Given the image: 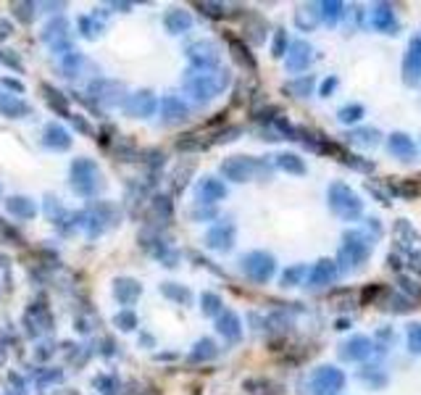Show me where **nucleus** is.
<instances>
[{
    "instance_id": "nucleus-1",
    "label": "nucleus",
    "mask_w": 421,
    "mask_h": 395,
    "mask_svg": "<svg viewBox=\"0 0 421 395\" xmlns=\"http://www.w3.org/2000/svg\"><path fill=\"white\" fill-rule=\"evenodd\" d=\"M371 251H374V237L371 235H366L364 230H347L343 235L340 253H337V269L343 275H353L368 261Z\"/></svg>"
},
{
    "instance_id": "nucleus-2",
    "label": "nucleus",
    "mask_w": 421,
    "mask_h": 395,
    "mask_svg": "<svg viewBox=\"0 0 421 395\" xmlns=\"http://www.w3.org/2000/svg\"><path fill=\"white\" fill-rule=\"evenodd\" d=\"M227 85V71H214V69H193L184 77V90L195 103H208L211 98H216L219 92H224Z\"/></svg>"
},
{
    "instance_id": "nucleus-3",
    "label": "nucleus",
    "mask_w": 421,
    "mask_h": 395,
    "mask_svg": "<svg viewBox=\"0 0 421 395\" xmlns=\"http://www.w3.org/2000/svg\"><path fill=\"white\" fill-rule=\"evenodd\" d=\"M326 198H329V209L335 211L340 219H345V221L361 219L364 203H361V198L353 193V187L350 185H345V182H332Z\"/></svg>"
},
{
    "instance_id": "nucleus-4",
    "label": "nucleus",
    "mask_w": 421,
    "mask_h": 395,
    "mask_svg": "<svg viewBox=\"0 0 421 395\" xmlns=\"http://www.w3.org/2000/svg\"><path fill=\"white\" fill-rule=\"evenodd\" d=\"M71 187H74L76 195L82 198H90L95 195L100 185H103V179H100V169L92 158H74V164H71Z\"/></svg>"
},
{
    "instance_id": "nucleus-5",
    "label": "nucleus",
    "mask_w": 421,
    "mask_h": 395,
    "mask_svg": "<svg viewBox=\"0 0 421 395\" xmlns=\"http://www.w3.org/2000/svg\"><path fill=\"white\" fill-rule=\"evenodd\" d=\"M221 174L232 179V182H250L256 176L269 174V166L258 161V158H250V155H232L221 164Z\"/></svg>"
},
{
    "instance_id": "nucleus-6",
    "label": "nucleus",
    "mask_w": 421,
    "mask_h": 395,
    "mask_svg": "<svg viewBox=\"0 0 421 395\" xmlns=\"http://www.w3.org/2000/svg\"><path fill=\"white\" fill-rule=\"evenodd\" d=\"M240 269L245 272L250 282H269L271 275H274V269H277V263H274V256L266 251H250L242 256V261H240Z\"/></svg>"
},
{
    "instance_id": "nucleus-7",
    "label": "nucleus",
    "mask_w": 421,
    "mask_h": 395,
    "mask_svg": "<svg viewBox=\"0 0 421 395\" xmlns=\"http://www.w3.org/2000/svg\"><path fill=\"white\" fill-rule=\"evenodd\" d=\"M308 387L313 395H337L345 387V374L326 363V366L313 369V374L308 377Z\"/></svg>"
},
{
    "instance_id": "nucleus-8",
    "label": "nucleus",
    "mask_w": 421,
    "mask_h": 395,
    "mask_svg": "<svg viewBox=\"0 0 421 395\" xmlns=\"http://www.w3.org/2000/svg\"><path fill=\"white\" fill-rule=\"evenodd\" d=\"M403 79L408 85H421V34L410 37L406 58H403Z\"/></svg>"
},
{
    "instance_id": "nucleus-9",
    "label": "nucleus",
    "mask_w": 421,
    "mask_h": 395,
    "mask_svg": "<svg viewBox=\"0 0 421 395\" xmlns=\"http://www.w3.org/2000/svg\"><path fill=\"white\" fill-rule=\"evenodd\" d=\"M371 353H374V340L366 338V335H353L350 340H345L340 345L337 356H340L343 361H364Z\"/></svg>"
},
{
    "instance_id": "nucleus-10",
    "label": "nucleus",
    "mask_w": 421,
    "mask_h": 395,
    "mask_svg": "<svg viewBox=\"0 0 421 395\" xmlns=\"http://www.w3.org/2000/svg\"><path fill=\"white\" fill-rule=\"evenodd\" d=\"M187 58L195 64V69H214L219 64V48L211 40H198L187 48Z\"/></svg>"
},
{
    "instance_id": "nucleus-11",
    "label": "nucleus",
    "mask_w": 421,
    "mask_h": 395,
    "mask_svg": "<svg viewBox=\"0 0 421 395\" xmlns=\"http://www.w3.org/2000/svg\"><path fill=\"white\" fill-rule=\"evenodd\" d=\"M313 61V48L305 40H298V43H292L287 48V53H284V66H287V71H303V69H308Z\"/></svg>"
},
{
    "instance_id": "nucleus-12",
    "label": "nucleus",
    "mask_w": 421,
    "mask_h": 395,
    "mask_svg": "<svg viewBox=\"0 0 421 395\" xmlns=\"http://www.w3.org/2000/svg\"><path fill=\"white\" fill-rule=\"evenodd\" d=\"M195 198H198V203L211 206V203L227 198V185H224L221 179H216V176H203V179L198 182V187H195Z\"/></svg>"
},
{
    "instance_id": "nucleus-13",
    "label": "nucleus",
    "mask_w": 421,
    "mask_h": 395,
    "mask_svg": "<svg viewBox=\"0 0 421 395\" xmlns=\"http://www.w3.org/2000/svg\"><path fill=\"white\" fill-rule=\"evenodd\" d=\"M124 111L130 116H134V119H148L156 111V95L148 92V90H140V92H134V95L124 100Z\"/></svg>"
},
{
    "instance_id": "nucleus-14",
    "label": "nucleus",
    "mask_w": 421,
    "mask_h": 395,
    "mask_svg": "<svg viewBox=\"0 0 421 395\" xmlns=\"http://www.w3.org/2000/svg\"><path fill=\"white\" fill-rule=\"evenodd\" d=\"M232 242H235V224L232 221H221L216 227H211L208 235H205V245L211 248V251H229L232 248Z\"/></svg>"
},
{
    "instance_id": "nucleus-15",
    "label": "nucleus",
    "mask_w": 421,
    "mask_h": 395,
    "mask_svg": "<svg viewBox=\"0 0 421 395\" xmlns=\"http://www.w3.org/2000/svg\"><path fill=\"white\" fill-rule=\"evenodd\" d=\"M337 263L329 261V258H322V261L313 266L311 272H308V287H313V290H319V287H326L332 285L337 279Z\"/></svg>"
},
{
    "instance_id": "nucleus-16",
    "label": "nucleus",
    "mask_w": 421,
    "mask_h": 395,
    "mask_svg": "<svg viewBox=\"0 0 421 395\" xmlns=\"http://www.w3.org/2000/svg\"><path fill=\"white\" fill-rule=\"evenodd\" d=\"M371 27L379 29V32H387V34H398V19H395V11L392 6L387 3H379L374 6V13H371Z\"/></svg>"
},
{
    "instance_id": "nucleus-17",
    "label": "nucleus",
    "mask_w": 421,
    "mask_h": 395,
    "mask_svg": "<svg viewBox=\"0 0 421 395\" xmlns=\"http://www.w3.org/2000/svg\"><path fill=\"white\" fill-rule=\"evenodd\" d=\"M387 151L395 158H400V161H413L416 158V145H413V140H410L408 134H403V132H392L387 137Z\"/></svg>"
},
{
    "instance_id": "nucleus-18",
    "label": "nucleus",
    "mask_w": 421,
    "mask_h": 395,
    "mask_svg": "<svg viewBox=\"0 0 421 395\" xmlns=\"http://www.w3.org/2000/svg\"><path fill=\"white\" fill-rule=\"evenodd\" d=\"M216 332L221 338H227L229 342H237L242 338V324L235 311H221L216 317Z\"/></svg>"
},
{
    "instance_id": "nucleus-19",
    "label": "nucleus",
    "mask_w": 421,
    "mask_h": 395,
    "mask_svg": "<svg viewBox=\"0 0 421 395\" xmlns=\"http://www.w3.org/2000/svg\"><path fill=\"white\" fill-rule=\"evenodd\" d=\"M161 113L166 124H179V121L190 116V109H187V103L179 95H166L161 103Z\"/></svg>"
},
{
    "instance_id": "nucleus-20",
    "label": "nucleus",
    "mask_w": 421,
    "mask_h": 395,
    "mask_svg": "<svg viewBox=\"0 0 421 395\" xmlns=\"http://www.w3.org/2000/svg\"><path fill=\"white\" fill-rule=\"evenodd\" d=\"M163 24H166V29L172 34H182L193 27V16H190V11H184V8H172V11L163 16Z\"/></svg>"
},
{
    "instance_id": "nucleus-21",
    "label": "nucleus",
    "mask_w": 421,
    "mask_h": 395,
    "mask_svg": "<svg viewBox=\"0 0 421 395\" xmlns=\"http://www.w3.org/2000/svg\"><path fill=\"white\" fill-rule=\"evenodd\" d=\"M43 143L48 148H55V151H66L71 145V137H69V132L61 124H48L43 132Z\"/></svg>"
},
{
    "instance_id": "nucleus-22",
    "label": "nucleus",
    "mask_w": 421,
    "mask_h": 395,
    "mask_svg": "<svg viewBox=\"0 0 421 395\" xmlns=\"http://www.w3.org/2000/svg\"><path fill=\"white\" fill-rule=\"evenodd\" d=\"M140 293H142V287L134 282V279H116L113 282V296H116V300L119 303H124V306H130V303H134L137 298H140Z\"/></svg>"
},
{
    "instance_id": "nucleus-23",
    "label": "nucleus",
    "mask_w": 421,
    "mask_h": 395,
    "mask_svg": "<svg viewBox=\"0 0 421 395\" xmlns=\"http://www.w3.org/2000/svg\"><path fill=\"white\" fill-rule=\"evenodd\" d=\"M43 40L45 43H50L61 53L66 45V22L64 19H55V22H50L48 27L43 29Z\"/></svg>"
},
{
    "instance_id": "nucleus-24",
    "label": "nucleus",
    "mask_w": 421,
    "mask_h": 395,
    "mask_svg": "<svg viewBox=\"0 0 421 395\" xmlns=\"http://www.w3.org/2000/svg\"><path fill=\"white\" fill-rule=\"evenodd\" d=\"M0 113L8 116V119H19L24 113H29V106L22 103L16 95H8V92H0Z\"/></svg>"
},
{
    "instance_id": "nucleus-25",
    "label": "nucleus",
    "mask_w": 421,
    "mask_h": 395,
    "mask_svg": "<svg viewBox=\"0 0 421 395\" xmlns=\"http://www.w3.org/2000/svg\"><path fill=\"white\" fill-rule=\"evenodd\" d=\"M319 6V19L329 27H335L343 16H345V6L343 3H335V0H324V3H316Z\"/></svg>"
},
{
    "instance_id": "nucleus-26",
    "label": "nucleus",
    "mask_w": 421,
    "mask_h": 395,
    "mask_svg": "<svg viewBox=\"0 0 421 395\" xmlns=\"http://www.w3.org/2000/svg\"><path fill=\"white\" fill-rule=\"evenodd\" d=\"M295 22H298V27H301L303 32H311V29H316V24L322 22V19H319V6H316V3H308V6L298 8V13H295Z\"/></svg>"
},
{
    "instance_id": "nucleus-27",
    "label": "nucleus",
    "mask_w": 421,
    "mask_h": 395,
    "mask_svg": "<svg viewBox=\"0 0 421 395\" xmlns=\"http://www.w3.org/2000/svg\"><path fill=\"white\" fill-rule=\"evenodd\" d=\"M345 140L353 145H361V148H374L379 143V132L374 127H361V130L347 132Z\"/></svg>"
},
{
    "instance_id": "nucleus-28",
    "label": "nucleus",
    "mask_w": 421,
    "mask_h": 395,
    "mask_svg": "<svg viewBox=\"0 0 421 395\" xmlns=\"http://www.w3.org/2000/svg\"><path fill=\"white\" fill-rule=\"evenodd\" d=\"M90 92H92L95 98L106 100V103H116V100H119V92H121V85H119V82L100 79V82H95V85L90 88Z\"/></svg>"
},
{
    "instance_id": "nucleus-29",
    "label": "nucleus",
    "mask_w": 421,
    "mask_h": 395,
    "mask_svg": "<svg viewBox=\"0 0 421 395\" xmlns=\"http://www.w3.org/2000/svg\"><path fill=\"white\" fill-rule=\"evenodd\" d=\"M6 206H8V211H11L13 216H19V219H32L34 214H37V209H34V203L29 198H19V195L8 198Z\"/></svg>"
},
{
    "instance_id": "nucleus-30",
    "label": "nucleus",
    "mask_w": 421,
    "mask_h": 395,
    "mask_svg": "<svg viewBox=\"0 0 421 395\" xmlns=\"http://www.w3.org/2000/svg\"><path fill=\"white\" fill-rule=\"evenodd\" d=\"M274 164L279 166L282 172H290V174H305V164H303L301 155H295V153L274 155Z\"/></svg>"
},
{
    "instance_id": "nucleus-31",
    "label": "nucleus",
    "mask_w": 421,
    "mask_h": 395,
    "mask_svg": "<svg viewBox=\"0 0 421 395\" xmlns=\"http://www.w3.org/2000/svg\"><path fill=\"white\" fill-rule=\"evenodd\" d=\"M305 275H308L305 263H295V266H290V269H284V272H282L279 285H282V287H295V285H301L303 279H305Z\"/></svg>"
},
{
    "instance_id": "nucleus-32",
    "label": "nucleus",
    "mask_w": 421,
    "mask_h": 395,
    "mask_svg": "<svg viewBox=\"0 0 421 395\" xmlns=\"http://www.w3.org/2000/svg\"><path fill=\"white\" fill-rule=\"evenodd\" d=\"M311 90H313V77H298V79H292V82H287L284 85V92L287 95H295V98H308L311 95Z\"/></svg>"
},
{
    "instance_id": "nucleus-33",
    "label": "nucleus",
    "mask_w": 421,
    "mask_h": 395,
    "mask_svg": "<svg viewBox=\"0 0 421 395\" xmlns=\"http://www.w3.org/2000/svg\"><path fill=\"white\" fill-rule=\"evenodd\" d=\"M214 356H216V342L203 338V340H198V345H195L193 353H190V361L193 363L208 361V359H214Z\"/></svg>"
},
{
    "instance_id": "nucleus-34",
    "label": "nucleus",
    "mask_w": 421,
    "mask_h": 395,
    "mask_svg": "<svg viewBox=\"0 0 421 395\" xmlns=\"http://www.w3.org/2000/svg\"><path fill=\"white\" fill-rule=\"evenodd\" d=\"M161 293L166 298H172V300H177V303H190L193 300V296H190V290L187 287H182V285H174V282H166V285H161Z\"/></svg>"
},
{
    "instance_id": "nucleus-35",
    "label": "nucleus",
    "mask_w": 421,
    "mask_h": 395,
    "mask_svg": "<svg viewBox=\"0 0 421 395\" xmlns=\"http://www.w3.org/2000/svg\"><path fill=\"white\" fill-rule=\"evenodd\" d=\"M232 55H235V61L242 64L245 69H256V58L248 53V48L240 43V40H232Z\"/></svg>"
},
{
    "instance_id": "nucleus-36",
    "label": "nucleus",
    "mask_w": 421,
    "mask_h": 395,
    "mask_svg": "<svg viewBox=\"0 0 421 395\" xmlns=\"http://www.w3.org/2000/svg\"><path fill=\"white\" fill-rule=\"evenodd\" d=\"M200 303H203V314H208V317H216V314H221V298L214 296V293H203Z\"/></svg>"
},
{
    "instance_id": "nucleus-37",
    "label": "nucleus",
    "mask_w": 421,
    "mask_h": 395,
    "mask_svg": "<svg viewBox=\"0 0 421 395\" xmlns=\"http://www.w3.org/2000/svg\"><path fill=\"white\" fill-rule=\"evenodd\" d=\"M366 111H364V106H358V103H353V106H345V109L337 111V119L345 121V124H350V121H358L361 116H364Z\"/></svg>"
},
{
    "instance_id": "nucleus-38",
    "label": "nucleus",
    "mask_w": 421,
    "mask_h": 395,
    "mask_svg": "<svg viewBox=\"0 0 421 395\" xmlns=\"http://www.w3.org/2000/svg\"><path fill=\"white\" fill-rule=\"evenodd\" d=\"M358 377H361L364 382H371L374 387H379V384H385V380H387L385 374L379 372V366H366V369H361V372H358Z\"/></svg>"
},
{
    "instance_id": "nucleus-39",
    "label": "nucleus",
    "mask_w": 421,
    "mask_h": 395,
    "mask_svg": "<svg viewBox=\"0 0 421 395\" xmlns=\"http://www.w3.org/2000/svg\"><path fill=\"white\" fill-rule=\"evenodd\" d=\"M113 324H116L119 329H134V324H137V317H134L132 311H121V314H116Z\"/></svg>"
},
{
    "instance_id": "nucleus-40",
    "label": "nucleus",
    "mask_w": 421,
    "mask_h": 395,
    "mask_svg": "<svg viewBox=\"0 0 421 395\" xmlns=\"http://www.w3.org/2000/svg\"><path fill=\"white\" fill-rule=\"evenodd\" d=\"M408 348L413 353H421V324H410L408 327Z\"/></svg>"
},
{
    "instance_id": "nucleus-41",
    "label": "nucleus",
    "mask_w": 421,
    "mask_h": 395,
    "mask_svg": "<svg viewBox=\"0 0 421 395\" xmlns=\"http://www.w3.org/2000/svg\"><path fill=\"white\" fill-rule=\"evenodd\" d=\"M195 8H200L205 16H221V13H224V6H221V3H195Z\"/></svg>"
},
{
    "instance_id": "nucleus-42",
    "label": "nucleus",
    "mask_w": 421,
    "mask_h": 395,
    "mask_svg": "<svg viewBox=\"0 0 421 395\" xmlns=\"http://www.w3.org/2000/svg\"><path fill=\"white\" fill-rule=\"evenodd\" d=\"M79 29H82V34H87V37H95L100 27H97V24L92 22V19H87V16H82V19H79Z\"/></svg>"
},
{
    "instance_id": "nucleus-43",
    "label": "nucleus",
    "mask_w": 421,
    "mask_h": 395,
    "mask_svg": "<svg viewBox=\"0 0 421 395\" xmlns=\"http://www.w3.org/2000/svg\"><path fill=\"white\" fill-rule=\"evenodd\" d=\"M284 48H287V34H284V29H279L277 37H274V55H282Z\"/></svg>"
},
{
    "instance_id": "nucleus-44",
    "label": "nucleus",
    "mask_w": 421,
    "mask_h": 395,
    "mask_svg": "<svg viewBox=\"0 0 421 395\" xmlns=\"http://www.w3.org/2000/svg\"><path fill=\"white\" fill-rule=\"evenodd\" d=\"M335 88H337V77H329V79H324V82H322V95H324V98H329V95H332V92H335Z\"/></svg>"
},
{
    "instance_id": "nucleus-45",
    "label": "nucleus",
    "mask_w": 421,
    "mask_h": 395,
    "mask_svg": "<svg viewBox=\"0 0 421 395\" xmlns=\"http://www.w3.org/2000/svg\"><path fill=\"white\" fill-rule=\"evenodd\" d=\"M235 134H240V127H229V130H224L219 134L216 143H229V140H235Z\"/></svg>"
}]
</instances>
